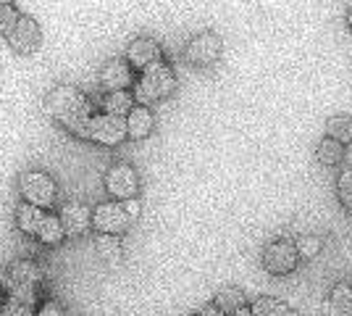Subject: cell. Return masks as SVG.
Here are the masks:
<instances>
[{
	"label": "cell",
	"instance_id": "6da1fadb",
	"mask_svg": "<svg viewBox=\"0 0 352 316\" xmlns=\"http://www.w3.org/2000/svg\"><path fill=\"white\" fill-rule=\"evenodd\" d=\"M45 108L50 119H56L72 132H79L92 119V103L72 85H58L56 90H50Z\"/></svg>",
	"mask_w": 352,
	"mask_h": 316
},
{
	"label": "cell",
	"instance_id": "7a4b0ae2",
	"mask_svg": "<svg viewBox=\"0 0 352 316\" xmlns=\"http://www.w3.org/2000/svg\"><path fill=\"white\" fill-rule=\"evenodd\" d=\"M176 87L174 72L166 66V63H158V66H150L145 74L140 76L137 87H134V98L142 105L153 103V101H161L166 95H171Z\"/></svg>",
	"mask_w": 352,
	"mask_h": 316
},
{
	"label": "cell",
	"instance_id": "3957f363",
	"mask_svg": "<svg viewBox=\"0 0 352 316\" xmlns=\"http://www.w3.org/2000/svg\"><path fill=\"white\" fill-rule=\"evenodd\" d=\"M40 285V269L32 261H16L3 274V287L11 298H24L34 301V293Z\"/></svg>",
	"mask_w": 352,
	"mask_h": 316
},
{
	"label": "cell",
	"instance_id": "277c9868",
	"mask_svg": "<svg viewBox=\"0 0 352 316\" xmlns=\"http://www.w3.org/2000/svg\"><path fill=\"white\" fill-rule=\"evenodd\" d=\"M76 135L87 137V140H95V143H100V145H118L124 137L129 135V127H126V119L103 114V116H92Z\"/></svg>",
	"mask_w": 352,
	"mask_h": 316
},
{
	"label": "cell",
	"instance_id": "5b68a950",
	"mask_svg": "<svg viewBox=\"0 0 352 316\" xmlns=\"http://www.w3.org/2000/svg\"><path fill=\"white\" fill-rule=\"evenodd\" d=\"M19 187H21V196L27 198L30 206H34V209H47L56 200V182L50 180L45 171H27V174H21Z\"/></svg>",
	"mask_w": 352,
	"mask_h": 316
},
{
	"label": "cell",
	"instance_id": "8992f818",
	"mask_svg": "<svg viewBox=\"0 0 352 316\" xmlns=\"http://www.w3.org/2000/svg\"><path fill=\"white\" fill-rule=\"evenodd\" d=\"M297 261H300V253H297V245L289 240H276L271 242V245H265L263 251V266L268 274H289L294 271L297 266Z\"/></svg>",
	"mask_w": 352,
	"mask_h": 316
},
{
	"label": "cell",
	"instance_id": "52a82bcc",
	"mask_svg": "<svg viewBox=\"0 0 352 316\" xmlns=\"http://www.w3.org/2000/svg\"><path fill=\"white\" fill-rule=\"evenodd\" d=\"M129 224H132V219L124 209V203H103L92 213V227L103 235H121L129 229Z\"/></svg>",
	"mask_w": 352,
	"mask_h": 316
},
{
	"label": "cell",
	"instance_id": "ba28073f",
	"mask_svg": "<svg viewBox=\"0 0 352 316\" xmlns=\"http://www.w3.org/2000/svg\"><path fill=\"white\" fill-rule=\"evenodd\" d=\"M137 187H140V182H137V171L132 166L118 164L105 174V190L118 200H124V203L137 196Z\"/></svg>",
	"mask_w": 352,
	"mask_h": 316
},
{
	"label": "cell",
	"instance_id": "9c48e42d",
	"mask_svg": "<svg viewBox=\"0 0 352 316\" xmlns=\"http://www.w3.org/2000/svg\"><path fill=\"white\" fill-rule=\"evenodd\" d=\"M221 56V37L219 34H197L187 45V61L195 66H210Z\"/></svg>",
	"mask_w": 352,
	"mask_h": 316
},
{
	"label": "cell",
	"instance_id": "30bf717a",
	"mask_svg": "<svg viewBox=\"0 0 352 316\" xmlns=\"http://www.w3.org/2000/svg\"><path fill=\"white\" fill-rule=\"evenodd\" d=\"M8 43L14 45L16 53H24V56H30L37 50L40 45V30H37V24L27 19V16H21V21L16 24V30L8 34Z\"/></svg>",
	"mask_w": 352,
	"mask_h": 316
},
{
	"label": "cell",
	"instance_id": "8fae6325",
	"mask_svg": "<svg viewBox=\"0 0 352 316\" xmlns=\"http://www.w3.org/2000/svg\"><path fill=\"white\" fill-rule=\"evenodd\" d=\"M126 59H129V63H132L134 69H142V72H147L150 66H158V63H163L158 43L145 40V37H142V40H134L132 45L126 48Z\"/></svg>",
	"mask_w": 352,
	"mask_h": 316
},
{
	"label": "cell",
	"instance_id": "7c38bea8",
	"mask_svg": "<svg viewBox=\"0 0 352 316\" xmlns=\"http://www.w3.org/2000/svg\"><path fill=\"white\" fill-rule=\"evenodd\" d=\"M60 224H63V232L66 235H82L87 232L89 224H92V211L82 203H69L60 209Z\"/></svg>",
	"mask_w": 352,
	"mask_h": 316
},
{
	"label": "cell",
	"instance_id": "4fadbf2b",
	"mask_svg": "<svg viewBox=\"0 0 352 316\" xmlns=\"http://www.w3.org/2000/svg\"><path fill=\"white\" fill-rule=\"evenodd\" d=\"M100 85H103L108 92H124L129 85H132V72L124 61H111L105 63L103 74H100Z\"/></svg>",
	"mask_w": 352,
	"mask_h": 316
},
{
	"label": "cell",
	"instance_id": "5bb4252c",
	"mask_svg": "<svg viewBox=\"0 0 352 316\" xmlns=\"http://www.w3.org/2000/svg\"><path fill=\"white\" fill-rule=\"evenodd\" d=\"M153 114L147 111L145 105H137L132 114L126 116V127H129V137H134V140H142V137H147L150 132H153Z\"/></svg>",
	"mask_w": 352,
	"mask_h": 316
},
{
	"label": "cell",
	"instance_id": "9a60e30c",
	"mask_svg": "<svg viewBox=\"0 0 352 316\" xmlns=\"http://www.w3.org/2000/svg\"><path fill=\"white\" fill-rule=\"evenodd\" d=\"M329 316H352V285L342 282L329 295Z\"/></svg>",
	"mask_w": 352,
	"mask_h": 316
},
{
	"label": "cell",
	"instance_id": "2e32d148",
	"mask_svg": "<svg viewBox=\"0 0 352 316\" xmlns=\"http://www.w3.org/2000/svg\"><path fill=\"white\" fill-rule=\"evenodd\" d=\"M45 216H47V213H43V209H34V206H30V203L19 206V211H16L19 229L27 232V235H40V227H43Z\"/></svg>",
	"mask_w": 352,
	"mask_h": 316
},
{
	"label": "cell",
	"instance_id": "e0dca14e",
	"mask_svg": "<svg viewBox=\"0 0 352 316\" xmlns=\"http://www.w3.org/2000/svg\"><path fill=\"white\" fill-rule=\"evenodd\" d=\"M103 105H105V114L108 116H129L134 111V95L132 92H108L105 95V101H103Z\"/></svg>",
	"mask_w": 352,
	"mask_h": 316
},
{
	"label": "cell",
	"instance_id": "ac0fdd59",
	"mask_svg": "<svg viewBox=\"0 0 352 316\" xmlns=\"http://www.w3.org/2000/svg\"><path fill=\"white\" fill-rule=\"evenodd\" d=\"M213 306L219 308L221 314L232 316V314H236L239 308H245V293L236 290V287H223L219 295H216V303H213Z\"/></svg>",
	"mask_w": 352,
	"mask_h": 316
},
{
	"label": "cell",
	"instance_id": "d6986e66",
	"mask_svg": "<svg viewBox=\"0 0 352 316\" xmlns=\"http://www.w3.org/2000/svg\"><path fill=\"white\" fill-rule=\"evenodd\" d=\"M316 156H318V161H321L323 166H337L339 161L344 158V145L337 143V140H331V137H326L321 145H318Z\"/></svg>",
	"mask_w": 352,
	"mask_h": 316
},
{
	"label": "cell",
	"instance_id": "ffe728a7",
	"mask_svg": "<svg viewBox=\"0 0 352 316\" xmlns=\"http://www.w3.org/2000/svg\"><path fill=\"white\" fill-rule=\"evenodd\" d=\"M326 132L331 140H337L342 145H350L352 143V119L350 116H334L326 124Z\"/></svg>",
	"mask_w": 352,
	"mask_h": 316
},
{
	"label": "cell",
	"instance_id": "44dd1931",
	"mask_svg": "<svg viewBox=\"0 0 352 316\" xmlns=\"http://www.w3.org/2000/svg\"><path fill=\"white\" fill-rule=\"evenodd\" d=\"M250 311H252V316H287L289 314V308L281 301H276V298H258V301L250 306Z\"/></svg>",
	"mask_w": 352,
	"mask_h": 316
},
{
	"label": "cell",
	"instance_id": "7402d4cb",
	"mask_svg": "<svg viewBox=\"0 0 352 316\" xmlns=\"http://www.w3.org/2000/svg\"><path fill=\"white\" fill-rule=\"evenodd\" d=\"M98 256L103 258V261H108V264H116L118 258H121V245H118V240L113 238V235H100L98 238Z\"/></svg>",
	"mask_w": 352,
	"mask_h": 316
},
{
	"label": "cell",
	"instance_id": "603a6c76",
	"mask_svg": "<svg viewBox=\"0 0 352 316\" xmlns=\"http://www.w3.org/2000/svg\"><path fill=\"white\" fill-rule=\"evenodd\" d=\"M66 232H63V224H60V219H56V216H45L43 227H40V240L45 242V245H56V242H60V238H63Z\"/></svg>",
	"mask_w": 352,
	"mask_h": 316
},
{
	"label": "cell",
	"instance_id": "cb8c5ba5",
	"mask_svg": "<svg viewBox=\"0 0 352 316\" xmlns=\"http://www.w3.org/2000/svg\"><path fill=\"white\" fill-rule=\"evenodd\" d=\"M0 316H37L34 311V301H24V298H11L3 303L0 308Z\"/></svg>",
	"mask_w": 352,
	"mask_h": 316
},
{
	"label": "cell",
	"instance_id": "d4e9b609",
	"mask_svg": "<svg viewBox=\"0 0 352 316\" xmlns=\"http://www.w3.org/2000/svg\"><path fill=\"white\" fill-rule=\"evenodd\" d=\"M21 21V16H19V11H16V6H11V3H0V34H11V32L16 30V24Z\"/></svg>",
	"mask_w": 352,
	"mask_h": 316
},
{
	"label": "cell",
	"instance_id": "484cf974",
	"mask_svg": "<svg viewBox=\"0 0 352 316\" xmlns=\"http://www.w3.org/2000/svg\"><path fill=\"white\" fill-rule=\"evenodd\" d=\"M337 193H339V200L344 203V209L350 211V216H352V166H350V169H344V171L339 174Z\"/></svg>",
	"mask_w": 352,
	"mask_h": 316
},
{
	"label": "cell",
	"instance_id": "4316f807",
	"mask_svg": "<svg viewBox=\"0 0 352 316\" xmlns=\"http://www.w3.org/2000/svg\"><path fill=\"white\" fill-rule=\"evenodd\" d=\"M297 245V253L302 258H313V256H318L321 253V248H323V242L316 238V235H302L300 240L294 242Z\"/></svg>",
	"mask_w": 352,
	"mask_h": 316
},
{
	"label": "cell",
	"instance_id": "83f0119b",
	"mask_svg": "<svg viewBox=\"0 0 352 316\" xmlns=\"http://www.w3.org/2000/svg\"><path fill=\"white\" fill-rule=\"evenodd\" d=\"M37 316H63V311H60L58 303H45L43 308L37 311Z\"/></svg>",
	"mask_w": 352,
	"mask_h": 316
},
{
	"label": "cell",
	"instance_id": "f1b7e54d",
	"mask_svg": "<svg viewBox=\"0 0 352 316\" xmlns=\"http://www.w3.org/2000/svg\"><path fill=\"white\" fill-rule=\"evenodd\" d=\"M124 209H126V213H129V219H137V216H140V200H126V203H124Z\"/></svg>",
	"mask_w": 352,
	"mask_h": 316
},
{
	"label": "cell",
	"instance_id": "f546056e",
	"mask_svg": "<svg viewBox=\"0 0 352 316\" xmlns=\"http://www.w3.org/2000/svg\"><path fill=\"white\" fill-rule=\"evenodd\" d=\"M192 316H226V314H221L216 306H206V308H200L197 314H192Z\"/></svg>",
	"mask_w": 352,
	"mask_h": 316
},
{
	"label": "cell",
	"instance_id": "4dcf8cb0",
	"mask_svg": "<svg viewBox=\"0 0 352 316\" xmlns=\"http://www.w3.org/2000/svg\"><path fill=\"white\" fill-rule=\"evenodd\" d=\"M232 316H252V311H250L248 306H245V308H239V311H236V314H232Z\"/></svg>",
	"mask_w": 352,
	"mask_h": 316
},
{
	"label": "cell",
	"instance_id": "1f68e13d",
	"mask_svg": "<svg viewBox=\"0 0 352 316\" xmlns=\"http://www.w3.org/2000/svg\"><path fill=\"white\" fill-rule=\"evenodd\" d=\"M347 21H350V27H352V8H350V14H347Z\"/></svg>",
	"mask_w": 352,
	"mask_h": 316
},
{
	"label": "cell",
	"instance_id": "d6a6232c",
	"mask_svg": "<svg viewBox=\"0 0 352 316\" xmlns=\"http://www.w3.org/2000/svg\"><path fill=\"white\" fill-rule=\"evenodd\" d=\"M287 316H302V314H294V311H289V314H287Z\"/></svg>",
	"mask_w": 352,
	"mask_h": 316
}]
</instances>
